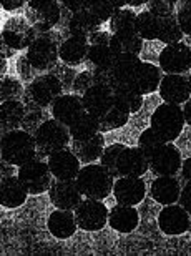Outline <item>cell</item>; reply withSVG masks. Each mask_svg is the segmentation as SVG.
<instances>
[{"label": "cell", "instance_id": "b9f144b4", "mask_svg": "<svg viewBox=\"0 0 191 256\" xmlns=\"http://www.w3.org/2000/svg\"><path fill=\"white\" fill-rule=\"evenodd\" d=\"M25 95V88L20 84V80L12 78V76H4L0 82V100H20Z\"/></svg>", "mask_w": 191, "mask_h": 256}, {"label": "cell", "instance_id": "7dc6e473", "mask_svg": "<svg viewBox=\"0 0 191 256\" xmlns=\"http://www.w3.org/2000/svg\"><path fill=\"white\" fill-rule=\"evenodd\" d=\"M178 24L182 27V32L184 35H191V0L190 2L180 4V10L176 14Z\"/></svg>", "mask_w": 191, "mask_h": 256}, {"label": "cell", "instance_id": "ffe728a7", "mask_svg": "<svg viewBox=\"0 0 191 256\" xmlns=\"http://www.w3.org/2000/svg\"><path fill=\"white\" fill-rule=\"evenodd\" d=\"M146 186L142 178H132V176H120L115 180L113 185V194L115 200L122 204H130L136 206L138 203L143 202Z\"/></svg>", "mask_w": 191, "mask_h": 256}, {"label": "cell", "instance_id": "e0dca14e", "mask_svg": "<svg viewBox=\"0 0 191 256\" xmlns=\"http://www.w3.org/2000/svg\"><path fill=\"white\" fill-rule=\"evenodd\" d=\"M160 96L164 104L182 105L190 100V82L184 75H164L160 84Z\"/></svg>", "mask_w": 191, "mask_h": 256}, {"label": "cell", "instance_id": "6f0895ef", "mask_svg": "<svg viewBox=\"0 0 191 256\" xmlns=\"http://www.w3.org/2000/svg\"><path fill=\"white\" fill-rule=\"evenodd\" d=\"M188 82H190V92H191V74L188 75Z\"/></svg>", "mask_w": 191, "mask_h": 256}, {"label": "cell", "instance_id": "3957f363", "mask_svg": "<svg viewBox=\"0 0 191 256\" xmlns=\"http://www.w3.org/2000/svg\"><path fill=\"white\" fill-rule=\"evenodd\" d=\"M184 126L183 108L180 105L163 104L153 112L150 128L166 143L174 142Z\"/></svg>", "mask_w": 191, "mask_h": 256}, {"label": "cell", "instance_id": "60d3db41", "mask_svg": "<svg viewBox=\"0 0 191 256\" xmlns=\"http://www.w3.org/2000/svg\"><path fill=\"white\" fill-rule=\"evenodd\" d=\"M126 5V2H112V0H96V2L90 4V12L100 20V22H106L113 17L116 10H122Z\"/></svg>", "mask_w": 191, "mask_h": 256}, {"label": "cell", "instance_id": "d6986e66", "mask_svg": "<svg viewBox=\"0 0 191 256\" xmlns=\"http://www.w3.org/2000/svg\"><path fill=\"white\" fill-rule=\"evenodd\" d=\"M150 168L148 156L142 152L140 146H125L118 158V173L120 176L140 178Z\"/></svg>", "mask_w": 191, "mask_h": 256}, {"label": "cell", "instance_id": "8992f818", "mask_svg": "<svg viewBox=\"0 0 191 256\" xmlns=\"http://www.w3.org/2000/svg\"><path fill=\"white\" fill-rule=\"evenodd\" d=\"M18 180L22 182L28 194H40L50 190L52 186V175L48 163H45L44 158H35V160L25 163L24 166H18L17 172Z\"/></svg>", "mask_w": 191, "mask_h": 256}, {"label": "cell", "instance_id": "cb8c5ba5", "mask_svg": "<svg viewBox=\"0 0 191 256\" xmlns=\"http://www.w3.org/2000/svg\"><path fill=\"white\" fill-rule=\"evenodd\" d=\"M138 223H140V216H138L136 208L130 204L118 203L108 213V224L118 233H132L138 226Z\"/></svg>", "mask_w": 191, "mask_h": 256}, {"label": "cell", "instance_id": "603a6c76", "mask_svg": "<svg viewBox=\"0 0 191 256\" xmlns=\"http://www.w3.org/2000/svg\"><path fill=\"white\" fill-rule=\"evenodd\" d=\"M90 44L85 37H68L62 42L58 47V57L64 64L70 66H76L85 64L86 55H88Z\"/></svg>", "mask_w": 191, "mask_h": 256}, {"label": "cell", "instance_id": "f1b7e54d", "mask_svg": "<svg viewBox=\"0 0 191 256\" xmlns=\"http://www.w3.org/2000/svg\"><path fill=\"white\" fill-rule=\"evenodd\" d=\"M25 116V104L20 100L2 102L0 105V126H2V135L7 132L18 130L22 126Z\"/></svg>", "mask_w": 191, "mask_h": 256}, {"label": "cell", "instance_id": "e575fe53", "mask_svg": "<svg viewBox=\"0 0 191 256\" xmlns=\"http://www.w3.org/2000/svg\"><path fill=\"white\" fill-rule=\"evenodd\" d=\"M140 64H142V60L138 58V55H116L115 62H113V66H112V72H113V75H115L116 84L125 85Z\"/></svg>", "mask_w": 191, "mask_h": 256}, {"label": "cell", "instance_id": "11a10c76", "mask_svg": "<svg viewBox=\"0 0 191 256\" xmlns=\"http://www.w3.org/2000/svg\"><path fill=\"white\" fill-rule=\"evenodd\" d=\"M183 115H184V122L191 126V100H188L183 106Z\"/></svg>", "mask_w": 191, "mask_h": 256}, {"label": "cell", "instance_id": "7c38bea8", "mask_svg": "<svg viewBox=\"0 0 191 256\" xmlns=\"http://www.w3.org/2000/svg\"><path fill=\"white\" fill-rule=\"evenodd\" d=\"M158 226L168 236L183 234L191 226L190 213L182 204H166L158 214Z\"/></svg>", "mask_w": 191, "mask_h": 256}, {"label": "cell", "instance_id": "d590c367", "mask_svg": "<svg viewBox=\"0 0 191 256\" xmlns=\"http://www.w3.org/2000/svg\"><path fill=\"white\" fill-rule=\"evenodd\" d=\"M183 32H182V27L178 24V18H176V14L172 15V17H166V18H160V27H158V38L162 44L166 45H173V44H180L183 38Z\"/></svg>", "mask_w": 191, "mask_h": 256}, {"label": "cell", "instance_id": "9f6ffc18", "mask_svg": "<svg viewBox=\"0 0 191 256\" xmlns=\"http://www.w3.org/2000/svg\"><path fill=\"white\" fill-rule=\"evenodd\" d=\"M144 2H142V0H135V2H126V5H130V7H140V5H143Z\"/></svg>", "mask_w": 191, "mask_h": 256}, {"label": "cell", "instance_id": "ba28073f", "mask_svg": "<svg viewBox=\"0 0 191 256\" xmlns=\"http://www.w3.org/2000/svg\"><path fill=\"white\" fill-rule=\"evenodd\" d=\"M25 57L37 72H52L58 64V45L45 35H38L27 48Z\"/></svg>", "mask_w": 191, "mask_h": 256}, {"label": "cell", "instance_id": "6da1fadb", "mask_svg": "<svg viewBox=\"0 0 191 256\" xmlns=\"http://www.w3.org/2000/svg\"><path fill=\"white\" fill-rule=\"evenodd\" d=\"M35 158H38V152L32 133L20 128L2 135V162L14 166H24Z\"/></svg>", "mask_w": 191, "mask_h": 256}, {"label": "cell", "instance_id": "52a82bcc", "mask_svg": "<svg viewBox=\"0 0 191 256\" xmlns=\"http://www.w3.org/2000/svg\"><path fill=\"white\" fill-rule=\"evenodd\" d=\"M64 94H65V90H64L62 82L48 72V74L38 75L32 84L27 85L24 98L32 100L34 104H37L38 106H42V108H48V106L54 105V102Z\"/></svg>", "mask_w": 191, "mask_h": 256}, {"label": "cell", "instance_id": "2e32d148", "mask_svg": "<svg viewBox=\"0 0 191 256\" xmlns=\"http://www.w3.org/2000/svg\"><path fill=\"white\" fill-rule=\"evenodd\" d=\"M48 196L55 208L75 212V208L82 203L84 194L78 190L75 180H56L52 183Z\"/></svg>", "mask_w": 191, "mask_h": 256}, {"label": "cell", "instance_id": "5bb4252c", "mask_svg": "<svg viewBox=\"0 0 191 256\" xmlns=\"http://www.w3.org/2000/svg\"><path fill=\"white\" fill-rule=\"evenodd\" d=\"M182 153L173 143H164L150 158V168L156 176H174L182 170Z\"/></svg>", "mask_w": 191, "mask_h": 256}, {"label": "cell", "instance_id": "74e56055", "mask_svg": "<svg viewBox=\"0 0 191 256\" xmlns=\"http://www.w3.org/2000/svg\"><path fill=\"white\" fill-rule=\"evenodd\" d=\"M128 118H130V114L120 110L118 106L113 105L110 110L106 112L102 118H98V124H100V132H112L116 130V128H122L126 125Z\"/></svg>", "mask_w": 191, "mask_h": 256}, {"label": "cell", "instance_id": "30bf717a", "mask_svg": "<svg viewBox=\"0 0 191 256\" xmlns=\"http://www.w3.org/2000/svg\"><path fill=\"white\" fill-rule=\"evenodd\" d=\"M35 38H37V34L28 24V20L24 17L8 18L2 28V44L15 52L28 48Z\"/></svg>", "mask_w": 191, "mask_h": 256}, {"label": "cell", "instance_id": "680465c9", "mask_svg": "<svg viewBox=\"0 0 191 256\" xmlns=\"http://www.w3.org/2000/svg\"><path fill=\"white\" fill-rule=\"evenodd\" d=\"M190 232H191V226H190Z\"/></svg>", "mask_w": 191, "mask_h": 256}, {"label": "cell", "instance_id": "ab89813d", "mask_svg": "<svg viewBox=\"0 0 191 256\" xmlns=\"http://www.w3.org/2000/svg\"><path fill=\"white\" fill-rule=\"evenodd\" d=\"M135 20L136 14L130 8H122L116 10L110 18V30L112 34L116 32H125V30H135Z\"/></svg>", "mask_w": 191, "mask_h": 256}, {"label": "cell", "instance_id": "7a4b0ae2", "mask_svg": "<svg viewBox=\"0 0 191 256\" xmlns=\"http://www.w3.org/2000/svg\"><path fill=\"white\" fill-rule=\"evenodd\" d=\"M76 186L85 198L105 200L108 194H112L115 178L106 172V168L102 165H85L76 176Z\"/></svg>", "mask_w": 191, "mask_h": 256}, {"label": "cell", "instance_id": "4dcf8cb0", "mask_svg": "<svg viewBox=\"0 0 191 256\" xmlns=\"http://www.w3.org/2000/svg\"><path fill=\"white\" fill-rule=\"evenodd\" d=\"M113 92V105L126 114H136L143 105V96L126 85H116Z\"/></svg>", "mask_w": 191, "mask_h": 256}, {"label": "cell", "instance_id": "ac0fdd59", "mask_svg": "<svg viewBox=\"0 0 191 256\" xmlns=\"http://www.w3.org/2000/svg\"><path fill=\"white\" fill-rule=\"evenodd\" d=\"M102 22L98 20L90 10H84V12L74 14L70 17V20L66 22L64 27L58 28L64 40H66L68 37H85L88 38L90 35H94L95 32H98Z\"/></svg>", "mask_w": 191, "mask_h": 256}, {"label": "cell", "instance_id": "db71d44e", "mask_svg": "<svg viewBox=\"0 0 191 256\" xmlns=\"http://www.w3.org/2000/svg\"><path fill=\"white\" fill-rule=\"evenodd\" d=\"M182 176H183V180L186 182V183H191V158H188V160H184L182 163Z\"/></svg>", "mask_w": 191, "mask_h": 256}, {"label": "cell", "instance_id": "484cf974", "mask_svg": "<svg viewBox=\"0 0 191 256\" xmlns=\"http://www.w3.org/2000/svg\"><path fill=\"white\" fill-rule=\"evenodd\" d=\"M180 193H182V183L174 176H158L152 183V196L163 206L176 203L180 200Z\"/></svg>", "mask_w": 191, "mask_h": 256}, {"label": "cell", "instance_id": "9a60e30c", "mask_svg": "<svg viewBox=\"0 0 191 256\" xmlns=\"http://www.w3.org/2000/svg\"><path fill=\"white\" fill-rule=\"evenodd\" d=\"M47 163L55 180H76L82 170L80 160L70 148H64V150L52 153Z\"/></svg>", "mask_w": 191, "mask_h": 256}, {"label": "cell", "instance_id": "4fadbf2b", "mask_svg": "<svg viewBox=\"0 0 191 256\" xmlns=\"http://www.w3.org/2000/svg\"><path fill=\"white\" fill-rule=\"evenodd\" d=\"M162 68L154 66L153 64L142 62L136 66V70L133 72V75L130 76V80L126 82V86H130L133 92H136L138 95H148L153 94L154 90L160 88L162 84Z\"/></svg>", "mask_w": 191, "mask_h": 256}, {"label": "cell", "instance_id": "5b68a950", "mask_svg": "<svg viewBox=\"0 0 191 256\" xmlns=\"http://www.w3.org/2000/svg\"><path fill=\"white\" fill-rule=\"evenodd\" d=\"M62 7L55 0H30L25 8V18L32 25L35 34L44 35L60 24Z\"/></svg>", "mask_w": 191, "mask_h": 256}, {"label": "cell", "instance_id": "7402d4cb", "mask_svg": "<svg viewBox=\"0 0 191 256\" xmlns=\"http://www.w3.org/2000/svg\"><path fill=\"white\" fill-rule=\"evenodd\" d=\"M85 112L90 115L102 118L108 110L113 106V92L105 85H94L86 94L82 96Z\"/></svg>", "mask_w": 191, "mask_h": 256}, {"label": "cell", "instance_id": "277c9868", "mask_svg": "<svg viewBox=\"0 0 191 256\" xmlns=\"http://www.w3.org/2000/svg\"><path fill=\"white\" fill-rule=\"evenodd\" d=\"M35 142H37L38 158L50 156L52 153L64 150L72 142L68 126L60 124L58 120L50 118L35 132Z\"/></svg>", "mask_w": 191, "mask_h": 256}, {"label": "cell", "instance_id": "9c48e42d", "mask_svg": "<svg viewBox=\"0 0 191 256\" xmlns=\"http://www.w3.org/2000/svg\"><path fill=\"white\" fill-rule=\"evenodd\" d=\"M75 220L78 228L85 232H98L108 223V208L102 203V200L85 198L75 208Z\"/></svg>", "mask_w": 191, "mask_h": 256}, {"label": "cell", "instance_id": "d4e9b609", "mask_svg": "<svg viewBox=\"0 0 191 256\" xmlns=\"http://www.w3.org/2000/svg\"><path fill=\"white\" fill-rule=\"evenodd\" d=\"M27 190L17 175L4 176L0 183V203L4 208H18L27 200Z\"/></svg>", "mask_w": 191, "mask_h": 256}, {"label": "cell", "instance_id": "f546056e", "mask_svg": "<svg viewBox=\"0 0 191 256\" xmlns=\"http://www.w3.org/2000/svg\"><path fill=\"white\" fill-rule=\"evenodd\" d=\"M112 52L116 55H138L143 48V40L138 37L135 30L112 34L110 40Z\"/></svg>", "mask_w": 191, "mask_h": 256}, {"label": "cell", "instance_id": "f5cc1de1", "mask_svg": "<svg viewBox=\"0 0 191 256\" xmlns=\"http://www.w3.org/2000/svg\"><path fill=\"white\" fill-rule=\"evenodd\" d=\"M25 5L24 0H5V2H2V8L7 10V12H12V10H17V8H22Z\"/></svg>", "mask_w": 191, "mask_h": 256}, {"label": "cell", "instance_id": "f907efd6", "mask_svg": "<svg viewBox=\"0 0 191 256\" xmlns=\"http://www.w3.org/2000/svg\"><path fill=\"white\" fill-rule=\"evenodd\" d=\"M110 40H112V35L108 32H103V30H98L94 35L88 37V44L90 45H98V47H106L110 45Z\"/></svg>", "mask_w": 191, "mask_h": 256}, {"label": "cell", "instance_id": "44dd1931", "mask_svg": "<svg viewBox=\"0 0 191 256\" xmlns=\"http://www.w3.org/2000/svg\"><path fill=\"white\" fill-rule=\"evenodd\" d=\"M50 108H52L54 118L66 126H70L85 112L82 96L75 94H64L54 102V105H52Z\"/></svg>", "mask_w": 191, "mask_h": 256}, {"label": "cell", "instance_id": "816d5d0a", "mask_svg": "<svg viewBox=\"0 0 191 256\" xmlns=\"http://www.w3.org/2000/svg\"><path fill=\"white\" fill-rule=\"evenodd\" d=\"M178 202L191 214V183H184L182 186V193H180Z\"/></svg>", "mask_w": 191, "mask_h": 256}, {"label": "cell", "instance_id": "4316f807", "mask_svg": "<svg viewBox=\"0 0 191 256\" xmlns=\"http://www.w3.org/2000/svg\"><path fill=\"white\" fill-rule=\"evenodd\" d=\"M72 150L84 165H90V163L96 162L98 158L103 155L105 150V138H103L102 132L96 133L95 136L88 138V140H72Z\"/></svg>", "mask_w": 191, "mask_h": 256}, {"label": "cell", "instance_id": "ee69618b", "mask_svg": "<svg viewBox=\"0 0 191 256\" xmlns=\"http://www.w3.org/2000/svg\"><path fill=\"white\" fill-rule=\"evenodd\" d=\"M50 74L55 75L56 78L62 82L65 94H68V92H72V86H74V82L76 78V75H78V72H75L74 66L66 65L64 62H58L55 65V68L50 72Z\"/></svg>", "mask_w": 191, "mask_h": 256}, {"label": "cell", "instance_id": "d6a6232c", "mask_svg": "<svg viewBox=\"0 0 191 256\" xmlns=\"http://www.w3.org/2000/svg\"><path fill=\"white\" fill-rule=\"evenodd\" d=\"M72 140H88V138L95 136L96 133H100V124L98 118L94 115L84 112L74 124L68 126Z\"/></svg>", "mask_w": 191, "mask_h": 256}, {"label": "cell", "instance_id": "f6af8a7d", "mask_svg": "<svg viewBox=\"0 0 191 256\" xmlns=\"http://www.w3.org/2000/svg\"><path fill=\"white\" fill-rule=\"evenodd\" d=\"M176 5L178 4L173 2V0H150V2H146V8L156 18H166L174 15Z\"/></svg>", "mask_w": 191, "mask_h": 256}, {"label": "cell", "instance_id": "83f0119b", "mask_svg": "<svg viewBox=\"0 0 191 256\" xmlns=\"http://www.w3.org/2000/svg\"><path fill=\"white\" fill-rule=\"evenodd\" d=\"M47 226L50 230V233L54 234L55 238L58 240H66L70 238L72 234H75L76 228V220H75V213L70 212V210H55L54 213L48 216Z\"/></svg>", "mask_w": 191, "mask_h": 256}, {"label": "cell", "instance_id": "1f68e13d", "mask_svg": "<svg viewBox=\"0 0 191 256\" xmlns=\"http://www.w3.org/2000/svg\"><path fill=\"white\" fill-rule=\"evenodd\" d=\"M113 62H115V54L112 52L110 45H106V47L90 45L88 55H86V60H85L86 70H90V72L112 70Z\"/></svg>", "mask_w": 191, "mask_h": 256}, {"label": "cell", "instance_id": "7bdbcfd3", "mask_svg": "<svg viewBox=\"0 0 191 256\" xmlns=\"http://www.w3.org/2000/svg\"><path fill=\"white\" fill-rule=\"evenodd\" d=\"M164 143L166 142H164L163 138H160L152 128H146L140 135V138H138V146H140L142 152L148 156V160L164 145Z\"/></svg>", "mask_w": 191, "mask_h": 256}, {"label": "cell", "instance_id": "8d00e7d4", "mask_svg": "<svg viewBox=\"0 0 191 256\" xmlns=\"http://www.w3.org/2000/svg\"><path fill=\"white\" fill-rule=\"evenodd\" d=\"M158 27H160V18L152 15L148 10L136 15L135 32L142 40H156L158 38Z\"/></svg>", "mask_w": 191, "mask_h": 256}, {"label": "cell", "instance_id": "836d02e7", "mask_svg": "<svg viewBox=\"0 0 191 256\" xmlns=\"http://www.w3.org/2000/svg\"><path fill=\"white\" fill-rule=\"evenodd\" d=\"M24 104H25V116H24L22 126L20 128L35 135V132H37L45 122L50 120L47 108H42V106H38L37 104H34V102L28 98H24Z\"/></svg>", "mask_w": 191, "mask_h": 256}, {"label": "cell", "instance_id": "bcb514c9", "mask_svg": "<svg viewBox=\"0 0 191 256\" xmlns=\"http://www.w3.org/2000/svg\"><path fill=\"white\" fill-rule=\"evenodd\" d=\"M94 85H95L94 74H92L90 70H85V72H80V74L76 75V78L74 82V86H72V92L78 96H84Z\"/></svg>", "mask_w": 191, "mask_h": 256}, {"label": "cell", "instance_id": "681fc988", "mask_svg": "<svg viewBox=\"0 0 191 256\" xmlns=\"http://www.w3.org/2000/svg\"><path fill=\"white\" fill-rule=\"evenodd\" d=\"M90 4L88 0H62L60 5H64L65 8H68L72 14H78L84 12V10H90Z\"/></svg>", "mask_w": 191, "mask_h": 256}, {"label": "cell", "instance_id": "c3c4849f", "mask_svg": "<svg viewBox=\"0 0 191 256\" xmlns=\"http://www.w3.org/2000/svg\"><path fill=\"white\" fill-rule=\"evenodd\" d=\"M17 72H18L20 78H22L24 82H28V84H32V82L38 76V75H37L38 72L34 68L32 64L28 62L25 55H22V57H18V62H17Z\"/></svg>", "mask_w": 191, "mask_h": 256}, {"label": "cell", "instance_id": "8fae6325", "mask_svg": "<svg viewBox=\"0 0 191 256\" xmlns=\"http://www.w3.org/2000/svg\"><path fill=\"white\" fill-rule=\"evenodd\" d=\"M160 68L166 75H182L191 70V48L186 44L166 45L158 57Z\"/></svg>", "mask_w": 191, "mask_h": 256}, {"label": "cell", "instance_id": "f35d334b", "mask_svg": "<svg viewBox=\"0 0 191 256\" xmlns=\"http://www.w3.org/2000/svg\"><path fill=\"white\" fill-rule=\"evenodd\" d=\"M125 150V145H120V143H115V145H110L103 150V155L100 156V165L103 168H106V172L115 178H120V173H118V158H120V153Z\"/></svg>", "mask_w": 191, "mask_h": 256}]
</instances>
